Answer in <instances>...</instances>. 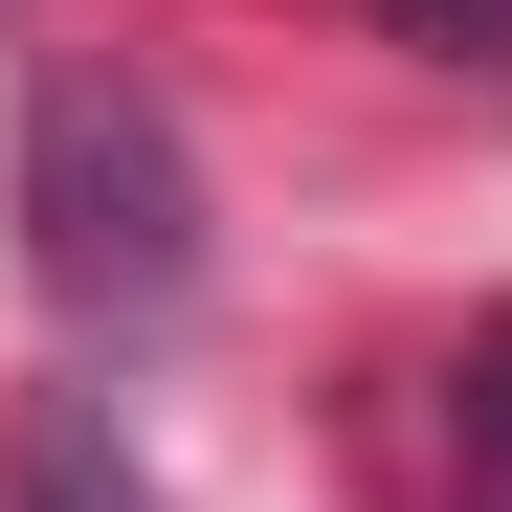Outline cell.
Returning <instances> with one entry per match:
<instances>
[{
  "mask_svg": "<svg viewBox=\"0 0 512 512\" xmlns=\"http://www.w3.org/2000/svg\"><path fill=\"white\" fill-rule=\"evenodd\" d=\"M23 245H45V290H67V312L156 334V312L201 290V179H179V112H156V90H112V67H67V90L23 112Z\"/></svg>",
  "mask_w": 512,
  "mask_h": 512,
  "instance_id": "obj_1",
  "label": "cell"
},
{
  "mask_svg": "<svg viewBox=\"0 0 512 512\" xmlns=\"http://www.w3.org/2000/svg\"><path fill=\"white\" fill-rule=\"evenodd\" d=\"M0 512H156V490H134V446H112L90 401H45V423H23V468H0Z\"/></svg>",
  "mask_w": 512,
  "mask_h": 512,
  "instance_id": "obj_2",
  "label": "cell"
},
{
  "mask_svg": "<svg viewBox=\"0 0 512 512\" xmlns=\"http://www.w3.org/2000/svg\"><path fill=\"white\" fill-rule=\"evenodd\" d=\"M379 23H401L423 67H512V0H379Z\"/></svg>",
  "mask_w": 512,
  "mask_h": 512,
  "instance_id": "obj_3",
  "label": "cell"
},
{
  "mask_svg": "<svg viewBox=\"0 0 512 512\" xmlns=\"http://www.w3.org/2000/svg\"><path fill=\"white\" fill-rule=\"evenodd\" d=\"M468 423H490V446H512V312L468 334Z\"/></svg>",
  "mask_w": 512,
  "mask_h": 512,
  "instance_id": "obj_4",
  "label": "cell"
}]
</instances>
